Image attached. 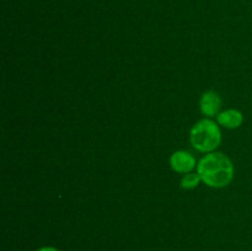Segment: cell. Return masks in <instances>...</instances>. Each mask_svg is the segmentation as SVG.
Listing matches in <instances>:
<instances>
[{"label": "cell", "mask_w": 252, "mask_h": 251, "mask_svg": "<svg viewBox=\"0 0 252 251\" xmlns=\"http://www.w3.org/2000/svg\"><path fill=\"white\" fill-rule=\"evenodd\" d=\"M202 182L211 188H224L234 180L235 167L228 155L220 152L208 153L197 165Z\"/></svg>", "instance_id": "obj_1"}, {"label": "cell", "mask_w": 252, "mask_h": 251, "mask_svg": "<svg viewBox=\"0 0 252 251\" xmlns=\"http://www.w3.org/2000/svg\"><path fill=\"white\" fill-rule=\"evenodd\" d=\"M202 182L201 176H199L198 172H189V174L182 175V179L180 181V186L185 191H192V189L197 188L199 186V184Z\"/></svg>", "instance_id": "obj_6"}, {"label": "cell", "mask_w": 252, "mask_h": 251, "mask_svg": "<svg viewBox=\"0 0 252 251\" xmlns=\"http://www.w3.org/2000/svg\"><path fill=\"white\" fill-rule=\"evenodd\" d=\"M189 142L199 153L217 152L221 143V129L218 122L212 118H202L189 130Z\"/></svg>", "instance_id": "obj_2"}, {"label": "cell", "mask_w": 252, "mask_h": 251, "mask_svg": "<svg viewBox=\"0 0 252 251\" xmlns=\"http://www.w3.org/2000/svg\"><path fill=\"white\" fill-rule=\"evenodd\" d=\"M221 103V97L217 91H204L199 100V110L204 117L214 118L220 112Z\"/></svg>", "instance_id": "obj_4"}, {"label": "cell", "mask_w": 252, "mask_h": 251, "mask_svg": "<svg viewBox=\"0 0 252 251\" xmlns=\"http://www.w3.org/2000/svg\"><path fill=\"white\" fill-rule=\"evenodd\" d=\"M37 251H59V250H57V249L53 248V246H44V248L38 249Z\"/></svg>", "instance_id": "obj_7"}, {"label": "cell", "mask_w": 252, "mask_h": 251, "mask_svg": "<svg viewBox=\"0 0 252 251\" xmlns=\"http://www.w3.org/2000/svg\"><path fill=\"white\" fill-rule=\"evenodd\" d=\"M169 162L170 167L175 172L181 175L192 172L194 169H197V165H198L194 155H192L187 150H176V152L172 153Z\"/></svg>", "instance_id": "obj_3"}, {"label": "cell", "mask_w": 252, "mask_h": 251, "mask_svg": "<svg viewBox=\"0 0 252 251\" xmlns=\"http://www.w3.org/2000/svg\"><path fill=\"white\" fill-rule=\"evenodd\" d=\"M216 121L220 127L226 128V129H238L243 126L244 115L238 108H226L219 112Z\"/></svg>", "instance_id": "obj_5"}]
</instances>
